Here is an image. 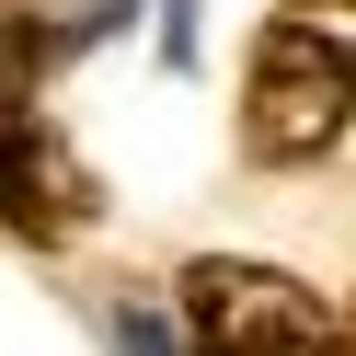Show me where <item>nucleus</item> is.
Returning a JSON list of instances; mask_svg holds the SVG:
<instances>
[{
    "label": "nucleus",
    "mask_w": 356,
    "mask_h": 356,
    "mask_svg": "<svg viewBox=\"0 0 356 356\" xmlns=\"http://www.w3.org/2000/svg\"><path fill=\"white\" fill-rule=\"evenodd\" d=\"M345 115H356V47L345 35H322V24H264L253 35V70H241V149L253 161H322L333 138H345Z\"/></svg>",
    "instance_id": "f257e3e1"
},
{
    "label": "nucleus",
    "mask_w": 356,
    "mask_h": 356,
    "mask_svg": "<svg viewBox=\"0 0 356 356\" xmlns=\"http://www.w3.org/2000/svg\"><path fill=\"white\" fill-rule=\"evenodd\" d=\"M184 333L195 356H345V322L287 264H241V253L184 264Z\"/></svg>",
    "instance_id": "f03ea898"
},
{
    "label": "nucleus",
    "mask_w": 356,
    "mask_h": 356,
    "mask_svg": "<svg viewBox=\"0 0 356 356\" xmlns=\"http://www.w3.org/2000/svg\"><path fill=\"white\" fill-rule=\"evenodd\" d=\"M92 218H104L92 161H81L35 104H12V115H0V230L12 241H81Z\"/></svg>",
    "instance_id": "7ed1b4c3"
},
{
    "label": "nucleus",
    "mask_w": 356,
    "mask_h": 356,
    "mask_svg": "<svg viewBox=\"0 0 356 356\" xmlns=\"http://www.w3.org/2000/svg\"><path fill=\"white\" fill-rule=\"evenodd\" d=\"M70 58V35L47 24V12H24V0H0V115L12 104H35V81Z\"/></svg>",
    "instance_id": "20e7f679"
},
{
    "label": "nucleus",
    "mask_w": 356,
    "mask_h": 356,
    "mask_svg": "<svg viewBox=\"0 0 356 356\" xmlns=\"http://www.w3.org/2000/svg\"><path fill=\"white\" fill-rule=\"evenodd\" d=\"M345 356H356V310H345Z\"/></svg>",
    "instance_id": "39448f33"
},
{
    "label": "nucleus",
    "mask_w": 356,
    "mask_h": 356,
    "mask_svg": "<svg viewBox=\"0 0 356 356\" xmlns=\"http://www.w3.org/2000/svg\"><path fill=\"white\" fill-rule=\"evenodd\" d=\"M322 12H356V0H322Z\"/></svg>",
    "instance_id": "423d86ee"
}]
</instances>
